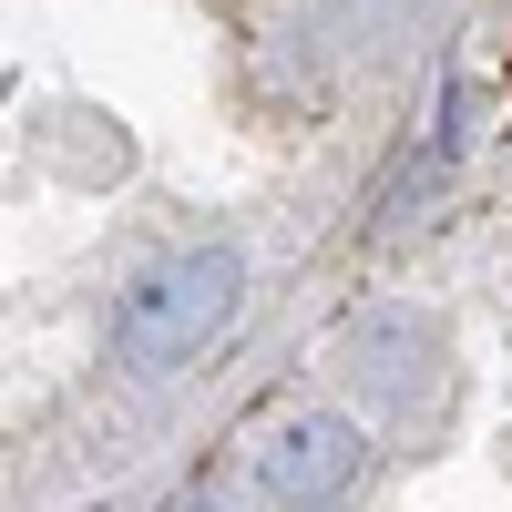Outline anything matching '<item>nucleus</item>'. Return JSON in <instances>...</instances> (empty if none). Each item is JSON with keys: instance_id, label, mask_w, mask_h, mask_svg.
Segmentation results:
<instances>
[{"instance_id": "f03ea898", "label": "nucleus", "mask_w": 512, "mask_h": 512, "mask_svg": "<svg viewBox=\"0 0 512 512\" xmlns=\"http://www.w3.org/2000/svg\"><path fill=\"white\" fill-rule=\"evenodd\" d=\"M369 472V431L349 410H297L287 431H267V451H256V492H267L277 512H328L349 502Z\"/></svg>"}, {"instance_id": "f257e3e1", "label": "nucleus", "mask_w": 512, "mask_h": 512, "mask_svg": "<svg viewBox=\"0 0 512 512\" xmlns=\"http://www.w3.org/2000/svg\"><path fill=\"white\" fill-rule=\"evenodd\" d=\"M236 297H246V256L236 246H185V256H164V267H144L123 287L113 349L134 369H185L205 338L236 318Z\"/></svg>"}]
</instances>
